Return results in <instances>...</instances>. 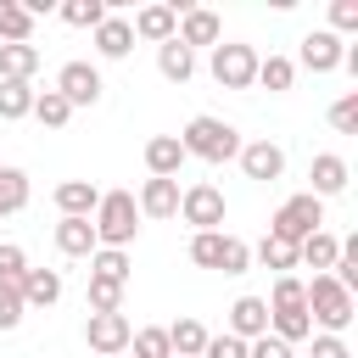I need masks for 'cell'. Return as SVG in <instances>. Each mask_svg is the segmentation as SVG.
Listing matches in <instances>:
<instances>
[{
  "mask_svg": "<svg viewBox=\"0 0 358 358\" xmlns=\"http://www.w3.org/2000/svg\"><path fill=\"white\" fill-rule=\"evenodd\" d=\"M90 224H95V246H117V252H129V241L140 235L134 190H101V201H95Z\"/></svg>",
  "mask_w": 358,
  "mask_h": 358,
  "instance_id": "obj_1",
  "label": "cell"
},
{
  "mask_svg": "<svg viewBox=\"0 0 358 358\" xmlns=\"http://www.w3.org/2000/svg\"><path fill=\"white\" fill-rule=\"evenodd\" d=\"M179 145H185V157H201V162H229V157H241V134H235V123H224V117H190L185 123V134H179Z\"/></svg>",
  "mask_w": 358,
  "mask_h": 358,
  "instance_id": "obj_2",
  "label": "cell"
},
{
  "mask_svg": "<svg viewBox=\"0 0 358 358\" xmlns=\"http://www.w3.org/2000/svg\"><path fill=\"white\" fill-rule=\"evenodd\" d=\"M352 313H358L352 291H347L336 274H313V285H308V319H313L324 336H341V330L352 324Z\"/></svg>",
  "mask_w": 358,
  "mask_h": 358,
  "instance_id": "obj_3",
  "label": "cell"
},
{
  "mask_svg": "<svg viewBox=\"0 0 358 358\" xmlns=\"http://www.w3.org/2000/svg\"><path fill=\"white\" fill-rule=\"evenodd\" d=\"M313 229H324V201L319 196H291V201H280V213L268 218V235L274 241H285V246H302Z\"/></svg>",
  "mask_w": 358,
  "mask_h": 358,
  "instance_id": "obj_4",
  "label": "cell"
},
{
  "mask_svg": "<svg viewBox=\"0 0 358 358\" xmlns=\"http://www.w3.org/2000/svg\"><path fill=\"white\" fill-rule=\"evenodd\" d=\"M213 78L224 90H252L257 84V50L252 45H235V39H218L213 45Z\"/></svg>",
  "mask_w": 358,
  "mask_h": 358,
  "instance_id": "obj_5",
  "label": "cell"
},
{
  "mask_svg": "<svg viewBox=\"0 0 358 358\" xmlns=\"http://www.w3.org/2000/svg\"><path fill=\"white\" fill-rule=\"evenodd\" d=\"M179 213H185V224H196V235L201 229H218L224 224V190L207 185V179H196V185L179 190Z\"/></svg>",
  "mask_w": 358,
  "mask_h": 358,
  "instance_id": "obj_6",
  "label": "cell"
},
{
  "mask_svg": "<svg viewBox=\"0 0 358 358\" xmlns=\"http://www.w3.org/2000/svg\"><path fill=\"white\" fill-rule=\"evenodd\" d=\"M129 336H134L129 313H90V324H84V341L101 358H123L129 352Z\"/></svg>",
  "mask_w": 358,
  "mask_h": 358,
  "instance_id": "obj_7",
  "label": "cell"
},
{
  "mask_svg": "<svg viewBox=\"0 0 358 358\" xmlns=\"http://www.w3.org/2000/svg\"><path fill=\"white\" fill-rule=\"evenodd\" d=\"M56 95L78 112V106H95L101 101V73L90 67V62H67L62 73H56Z\"/></svg>",
  "mask_w": 358,
  "mask_h": 358,
  "instance_id": "obj_8",
  "label": "cell"
},
{
  "mask_svg": "<svg viewBox=\"0 0 358 358\" xmlns=\"http://www.w3.org/2000/svg\"><path fill=\"white\" fill-rule=\"evenodd\" d=\"M173 39H179L185 50H196V45H218V39H224V22H218V11H207V6H185Z\"/></svg>",
  "mask_w": 358,
  "mask_h": 358,
  "instance_id": "obj_9",
  "label": "cell"
},
{
  "mask_svg": "<svg viewBox=\"0 0 358 358\" xmlns=\"http://www.w3.org/2000/svg\"><path fill=\"white\" fill-rule=\"evenodd\" d=\"M341 62H347V45H341L330 28H313V34L302 39V67H308V73H336Z\"/></svg>",
  "mask_w": 358,
  "mask_h": 358,
  "instance_id": "obj_10",
  "label": "cell"
},
{
  "mask_svg": "<svg viewBox=\"0 0 358 358\" xmlns=\"http://www.w3.org/2000/svg\"><path fill=\"white\" fill-rule=\"evenodd\" d=\"M308 179H313V190L308 196H341L347 190V179H352V168H347V157H336V151H319L313 157V168H308Z\"/></svg>",
  "mask_w": 358,
  "mask_h": 358,
  "instance_id": "obj_11",
  "label": "cell"
},
{
  "mask_svg": "<svg viewBox=\"0 0 358 358\" xmlns=\"http://www.w3.org/2000/svg\"><path fill=\"white\" fill-rule=\"evenodd\" d=\"M134 39H151V45H168L173 34H179V6H145V11H134Z\"/></svg>",
  "mask_w": 358,
  "mask_h": 358,
  "instance_id": "obj_12",
  "label": "cell"
},
{
  "mask_svg": "<svg viewBox=\"0 0 358 358\" xmlns=\"http://www.w3.org/2000/svg\"><path fill=\"white\" fill-rule=\"evenodd\" d=\"M145 168H151V179H179V168H185L179 134H151L145 140Z\"/></svg>",
  "mask_w": 358,
  "mask_h": 358,
  "instance_id": "obj_13",
  "label": "cell"
},
{
  "mask_svg": "<svg viewBox=\"0 0 358 358\" xmlns=\"http://www.w3.org/2000/svg\"><path fill=\"white\" fill-rule=\"evenodd\" d=\"M241 168H246V179H280L285 173V151L274 145V140H252V145H241Z\"/></svg>",
  "mask_w": 358,
  "mask_h": 358,
  "instance_id": "obj_14",
  "label": "cell"
},
{
  "mask_svg": "<svg viewBox=\"0 0 358 358\" xmlns=\"http://www.w3.org/2000/svg\"><path fill=\"white\" fill-rule=\"evenodd\" d=\"M134 207H140V218H173L179 213V179H145Z\"/></svg>",
  "mask_w": 358,
  "mask_h": 358,
  "instance_id": "obj_15",
  "label": "cell"
},
{
  "mask_svg": "<svg viewBox=\"0 0 358 358\" xmlns=\"http://www.w3.org/2000/svg\"><path fill=\"white\" fill-rule=\"evenodd\" d=\"M229 336H241V341L268 336V302H263V296H235V308H229Z\"/></svg>",
  "mask_w": 358,
  "mask_h": 358,
  "instance_id": "obj_16",
  "label": "cell"
},
{
  "mask_svg": "<svg viewBox=\"0 0 358 358\" xmlns=\"http://www.w3.org/2000/svg\"><path fill=\"white\" fill-rule=\"evenodd\" d=\"M95 50H101L106 62H123V56L134 50V28H129V17H112V11H106V22L95 28Z\"/></svg>",
  "mask_w": 358,
  "mask_h": 358,
  "instance_id": "obj_17",
  "label": "cell"
},
{
  "mask_svg": "<svg viewBox=\"0 0 358 358\" xmlns=\"http://www.w3.org/2000/svg\"><path fill=\"white\" fill-rule=\"evenodd\" d=\"M95 201H101V190H95L90 179H62V185H56V207H62V218H90Z\"/></svg>",
  "mask_w": 358,
  "mask_h": 358,
  "instance_id": "obj_18",
  "label": "cell"
},
{
  "mask_svg": "<svg viewBox=\"0 0 358 358\" xmlns=\"http://www.w3.org/2000/svg\"><path fill=\"white\" fill-rule=\"evenodd\" d=\"M56 252L62 257H90L95 252V224L90 218H62L56 224Z\"/></svg>",
  "mask_w": 358,
  "mask_h": 358,
  "instance_id": "obj_19",
  "label": "cell"
},
{
  "mask_svg": "<svg viewBox=\"0 0 358 358\" xmlns=\"http://www.w3.org/2000/svg\"><path fill=\"white\" fill-rule=\"evenodd\" d=\"M17 291H22V308H50L62 296V274L56 268H28Z\"/></svg>",
  "mask_w": 358,
  "mask_h": 358,
  "instance_id": "obj_20",
  "label": "cell"
},
{
  "mask_svg": "<svg viewBox=\"0 0 358 358\" xmlns=\"http://www.w3.org/2000/svg\"><path fill=\"white\" fill-rule=\"evenodd\" d=\"M336 252H341V241L330 235V229H313L302 246H296V263H308V268H319V274H330L336 268Z\"/></svg>",
  "mask_w": 358,
  "mask_h": 358,
  "instance_id": "obj_21",
  "label": "cell"
},
{
  "mask_svg": "<svg viewBox=\"0 0 358 358\" xmlns=\"http://www.w3.org/2000/svg\"><path fill=\"white\" fill-rule=\"evenodd\" d=\"M129 274H134L129 252H117V246H95V252H90V280H112V285H129Z\"/></svg>",
  "mask_w": 358,
  "mask_h": 358,
  "instance_id": "obj_22",
  "label": "cell"
},
{
  "mask_svg": "<svg viewBox=\"0 0 358 358\" xmlns=\"http://www.w3.org/2000/svg\"><path fill=\"white\" fill-rule=\"evenodd\" d=\"M34 73H39V45H0V78L34 84Z\"/></svg>",
  "mask_w": 358,
  "mask_h": 358,
  "instance_id": "obj_23",
  "label": "cell"
},
{
  "mask_svg": "<svg viewBox=\"0 0 358 358\" xmlns=\"http://www.w3.org/2000/svg\"><path fill=\"white\" fill-rule=\"evenodd\" d=\"M157 67H162L168 84H185V78L196 73V50H185L179 39H168V45H157Z\"/></svg>",
  "mask_w": 358,
  "mask_h": 358,
  "instance_id": "obj_24",
  "label": "cell"
},
{
  "mask_svg": "<svg viewBox=\"0 0 358 358\" xmlns=\"http://www.w3.org/2000/svg\"><path fill=\"white\" fill-rule=\"evenodd\" d=\"M168 347H173V358H201V347H207V324H201V319H179V324H168Z\"/></svg>",
  "mask_w": 358,
  "mask_h": 358,
  "instance_id": "obj_25",
  "label": "cell"
},
{
  "mask_svg": "<svg viewBox=\"0 0 358 358\" xmlns=\"http://www.w3.org/2000/svg\"><path fill=\"white\" fill-rule=\"evenodd\" d=\"M34 39V17L22 11V0H0V45H28Z\"/></svg>",
  "mask_w": 358,
  "mask_h": 358,
  "instance_id": "obj_26",
  "label": "cell"
},
{
  "mask_svg": "<svg viewBox=\"0 0 358 358\" xmlns=\"http://www.w3.org/2000/svg\"><path fill=\"white\" fill-rule=\"evenodd\" d=\"M257 84L274 90V95H285L296 84V62L291 56H257Z\"/></svg>",
  "mask_w": 358,
  "mask_h": 358,
  "instance_id": "obj_27",
  "label": "cell"
},
{
  "mask_svg": "<svg viewBox=\"0 0 358 358\" xmlns=\"http://www.w3.org/2000/svg\"><path fill=\"white\" fill-rule=\"evenodd\" d=\"M56 11H62V22H67V28H90V34L106 22V0H62Z\"/></svg>",
  "mask_w": 358,
  "mask_h": 358,
  "instance_id": "obj_28",
  "label": "cell"
},
{
  "mask_svg": "<svg viewBox=\"0 0 358 358\" xmlns=\"http://www.w3.org/2000/svg\"><path fill=\"white\" fill-rule=\"evenodd\" d=\"M34 112V84H17V78H0V117L17 123Z\"/></svg>",
  "mask_w": 358,
  "mask_h": 358,
  "instance_id": "obj_29",
  "label": "cell"
},
{
  "mask_svg": "<svg viewBox=\"0 0 358 358\" xmlns=\"http://www.w3.org/2000/svg\"><path fill=\"white\" fill-rule=\"evenodd\" d=\"M28 207V173L22 168H0V218Z\"/></svg>",
  "mask_w": 358,
  "mask_h": 358,
  "instance_id": "obj_30",
  "label": "cell"
},
{
  "mask_svg": "<svg viewBox=\"0 0 358 358\" xmlns=\"http://www.w3.org/2000/svg\"><path fill=\"white\" fill-rule=\"evenodd\" d=\"M129 358H173V347H168V330H162V324H145V330H134V336H129Z\"/></svg>",
  "mask_w": 358,
  "mask_h": 358,
  "instance_id": "obj_31",
  "label": "cell"
},
{
  "mask_svg": "<svg viewBox=\"0 0 358 358\" xmlns=\"http://www.w3.org/2000/svg\"><path fill=\"white\" fill-rule=\"evenodd\" d=\"M34 117H39L45 129H62V123L73 117V106H67L56 90H34Z\"/></svg>",
  "mask_w": 358,
  "mask_h": 358,
  "instance_id": "obj_32",
  "label": "cell"
},
{
  "mask_svg": "<svg viewBox=\"0 0 358 358\" xmlns=\"http://www.w3.org/2000/svg\"><path fill=\"white\" fill-rule=\"evenodd\" d=\"M218 257H224V229L190 235V263H196V268H218Z\"/></svg>",
  "mask_w": 358,
  "mask_h": 358,
  "instance_id": "obj_33",
  "label": "cell"
},
{
  "mask_svg": "<svg viewBox=\"0 0 358 358\" xmlns=\"http://www.w3.org/2000/svg\"><path fill=\"white\" fill-rule=\"evenodd\" d=\"M257 263H263V268H274V274H291V268H296V246H285V241L263 235V241H257Z\"/></svg>",
  "mask_w": 358,
  "mask_h": 358,
  "instance_id": "obj_34",
  "label": "cell"
},
{
  "mask_svg": "<svg viewBox=\"0 0 358 358\" xmlns=\"http://www.w3.org/2000/svg\"><path fill=\"white\" fill-rule=\"evenodd\" d=\"M268 308H308V285L296 280V274H280L274 280V296H263Z\"/></svg>",
  "mask_w": 358,
  "mask_h": 358,
  "instance_id": "obj_35",
  "label": "cell"
},
{
  "mask_svg": "<svg viewBox=\"0 0 358 358\" xmlns=\"http://www.w3.org/2000/svg\"><path fill=\"white\" fill-rule=\"evenodd\" d=\"M90 313H123V285L90 280Z\"/></svg>",
  "mask_w": 358,
  "mask_h": 358,
  "instance_id": "obj_36",
  "label": "cell"
},
{
  "mask_svg": "<svg viewBox=\"0 0 358 358\" xmlns=\"http://www.w3.org/2000/svg\"><path fill=\"white\" fill-rule=\"evenodd\" d=\"M22 274H28V257H22V246L0 241V285H22Z\"/></svg>",
  "mask_w": 358,
  "mask_h": 358,
  "instance_id": "obj_37",
  "label": "cell"
},
{
  "mask_svg": "<svg viewBox=\"0 0 358 358\" xmlns=\"http://www.w3.org/2000/svg\"><path fill=\"white\" fill-rule=\"evenodd\" d=\"M218 268H224V274H246V268H252V246L235 241V235H224V257H218Z\"/></svg>",
  "mask_w": 358,
  "mask_h": 358,
  "instance_id": "obj_38",
  "label": "cell"
},
{
  "mask_svg": "<svg viewBox=\"0 0 358 358\" xmlns=\"http://www.w3.org/2000/svg\"><path fill=\"white\" fill-rule=\"evenodd\" d=\"M330 34H358V0H330Z\"/></svg>",
  "mask_w": 358,
  "mask_h": 358,
  "instance_id": "obj_39",
  "label": "cell"
},
{
  "mask_svg": "<svg viewBox=\"0 0 358 358\" xmlns=\"http://www.w3.org/2000/svg\"><path fill=\"white\" fill-rule=\"evenodd\" d=\"M22 313H28V308H22V291H17V285H0V330H17Z\"/></svg>",
  "mask_w": 358,
  "mask_h": 358,
  "instance_id": "obj_40",
  "label": "cell"
},
{
  "mask_svg": "<svg viewBox=\"0 0 358 358\" xmlns=\"http://www.w3.org/2000/svg\"><path fill=\"white\" fill-rule=\"evenodd\" d=\"M201 358H246V341L241 336H207V347H201Z\"/></svg>",
  "mask_w": 358,
  "mask_h": 358,
  "instance_id": "obj_41",
  "label": "cell"
},
{
  "mask_svg": "<svg viewBox=\"0 0 358 358\" xmlns=\"http://www.w3.org/2000/svg\"><path fill=\"white\" fill-rule=\"evenodd\" d=\"M330 123H336L341 134H352V129H358V95H341V101L330 106Z\"/></svg>",
  "mask_w": 358,
  "mask_h": 358,
  "instance_id": "obj_42",
  "label": "cell"
},
{
  "mask_svg": "<svg viewBox=\"0 0 358 358\" xmlns=\"http://www.w3.org/2000/svg\"><path fill=\"white\" fill-rule=\"evenodd\" d=\"M246 358H291V347L280 336H257V341H246Z\"/></svg>",
  "mask_w": 358,
  "mask_h": 358,
  "instance_id": "obj_43",
  "label": "cell"
},
{
  "mask_svg": "<svg viewBox=\"0 0 358 358\" xmlns=\"http://www.w3.org/2000/svg\"><path fill=\"white\" fill-rule=\"evenodd\" d=\"M313 358H352V352H347L341 336H324V330H319V336H313Z\"/></svg>",
  "mask_w": 358,
  "mask_h": 358,
  "instance_id": "obj_44",
  "label": "cell"
},
{
  "mask_svg": "<svg viewBox=\"0 0 358 358\" xmlns=\"http://www.w3.org/2000/svg\"><path fill=\"white\" fill-rule=\"evenodd\" d=\"M123 358H129V352H123Z\"/></svg>",
  "mask_w": 358,
  "mask_h": 358,
  "instance_id": "obj_45",
  "label": "cell"
}]
</instances>
